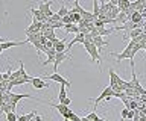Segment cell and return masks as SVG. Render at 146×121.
Listing matches in <instances>:
<instances>
[{"label": "cell", "mask_w": 146, "mask_h": 121, "mask_svg": "<svg viewBox=\"0 0 146 121\" xmlns=\"http://www.w3.org/2000/svg\"><path fill=\"white\" fill-rule=\"evenodd\" d=\"M135 41H129V44L126 46V48H123V52L122 53H114V52H111V56H114L116 58V61L117 62H120V61H123V59H129V61H132L134 59V55H132V48L135 47Z\"/></svg>", "instance_id": "obj_1"}, {"label": "cell", "mask_w": 146, "mask_h": 121, "mask_svg": "<svg viewBox=\"0 0 146 121\" xmlns=\"http://www.w3.org/2000/svg\"><path fill=\"white\" fill-rule=\"evenodd\" d=\"M84 47H85L87 53L90 55L91 61H94L96 64H99V70H100V53L98 50V47H96L93 43H84Z\"/></svg>", "instance_id": "obj_2"}, {"label": "cell", "mask_w": 146, "mask_h": 121, "mask_svg": "<svg viewBox=\"0 0 146 121\" xmlns=\"http://www.w3.org/2000/svg\"><path fill=\"white\" fill-rule=\"evenodd\" d=\"M107 97H114V91H113V88L111 86H107V88H104V91L100 92V95L94 100V105H93V112H96V107H98V105L102 100H105Z\"/></svg>", "instance_id": "obj_3"}, {"label": "cell", "mask_w": 146, "mask_h": 121, "mask_svg": "<svg viewBox=\"0 0 146 121\" xmlns=\"http://www.w3.org/2000/svg\"><path fill=\"white\" fill-rule=\"evenodd\" d=\"M50 5H52V0H47V2H38V11L43 12V14L47 17V20L55 14V12H52V9H50Z\"/></svg>", "instance_id": "obj_4"}, {"label": "cell", "mask_w": 146, "mask_h": 121, "mask_svg": "<svg viewBox=\"0 0 146 121\" xmlns=\"http://www.w3.org/2000/svg\"><path fill=\"white\" fill-rule=\"evenodd\" d=\"M47 79H49V80H52V82H56V83H59V85H64V86H67V88L72 85L67 79H64L62 76H61V74H58V73L49 74V76H47Z\"/></svg>", "instance_id": "obj_5"}, {"label": "cell", "mask_w": 146, "mask_h": 121, "mask_svg": "<svg viewBox=\"0 0 146 121\" xmlns=\"http://www.w3.org/2000/svg\"><path fill=\"white\" fill-rule=\"evenodd\" d=\"M66 88L67 86H64V85H61V88H59V94H58V100L61 105H66V106H70V103L72 100L67 97V92H66Z\"/></svg>", "instance_id": "obj_6"}, {"label": "cell", "mask_w": 146, "mask_h": 121, "mask_svg": "<svg viewBox=\"0 0 146 121\" xmlns=\"http://www.w3.org/2000/svg\"><path fill=\"white\" fill-rule=\"evenodd\" d=\"M68 58H70V56H68L66 52H64V53H56V58H55V62H53V73H58V71H56L58 65L61 64V62H64L66 59H68Z\"/></svg>", "instance_id": "obj_7"}, {"label": "cell", "mask_w": 146, "mask_h": 121, "mask_svg": "<svg viewBox=\"0 0 146 121\" xmlns=\"http://www.w3.org/2000/svg\"><path fill=\"white\" fill-rule=\"evenodd\" d=\"M31 85H32L34 88H36V89H46V88H49V85L46 83L41 77H32Z\"/></svg>", "instance_id": "obj_8"}, {"label": "cell", "mask_w": 146, "mask_h": 121, "mask_svg": "<svg viewBox=\"0 0 146 121\" xmlns=\"http://www.w3.org/2000/svg\"><path fill=\"white\" fill-rule=\"evenodd\" d=\"M108 73H110V80H111V83H110V85H120L123 82V79L119 77V74L116 73V70L111 68V67H110Z\"/></svg>", "instance_id": "obj_9"}, {"label": "cell", "mask_w": 146, "mask_h": 121, "mask_svg": "<svg viewBox=\"0 0 146 121\" xmlns=\"http://www.w3.org/2000/svg\"><path fill=\"white\" fill-rule=\"evenodd\" d=\"M84 43H85V35H84V33H78L76 37L70 41V44L67 46V50H70V48L75 46V44H84Z\"/></svg>", "instance_id": "obj_10"}, {"label": "cell", "mask_w": 146, "mask_h": 121, "mask_svg": "<svg viewBox=\"0 0 146 121\" xmlns=\"http://www.w3.org/2000/svg\"><path fill=\"white\" fill-rule=\"evenodd\" d=\"M46 105H49L50 107H53V109H56V111L59 112V114H61V116H62L64 114H66V112H67L68 109H70L68 106H66V105H61V103H58V105H53V103H46Z\"/></svg>", "instance_id": "obj_11"}, {"label": "cell", "mask_w": 146, "mask_h": 121, "mask_svg": "<svg viewBox=\"0 0 146 121\" xmlns=\"http://www.w3.org/2000/svg\"><path fill=\"white\" fill-rule=\"evenodd\" d=\"M9 95H11V101H12V103L20 101L21 98H34L31 94H14V92H9Z\"/></svg>", "instance_id": "obj_12"}, {"label": "cell", "mask_w": 146, "mask_h": 121, "mask_svg": "<svg viewBox=\"0 0 146 121\" xmlns=\"http://www.w3.org/2000/svg\"><path fill=\"white\" fill-rule=\"evenodd\" d=\"M64 30H66V33H81V30H79V26L78 24H64Z\"/></svg>", "instance_id": "obj_13"}, {"label": "cell", "mask_w": 146, "mask_h": 121, "mask_svg": "<svg viewBox=\"0 0 146 121\" xmlns=\"http://www.w3.org/2000/svg\"><path fill=\"white\" fill-rule=\"evenodd\" d=\"M143 33V29H132V30H129V32H126V37L125 38H131V39H135L137 37H140V35Z\"/></svg>", "instance_id": "obj_14"}, {"label": "cell", "mask_w": 146, "mask_h": 121, "mask_svg": "<svg viewBox=\"0 0 146 121\" xmlns=\"http://www.w3.org/2000/svg\"><path fill=\"white\" fill-rule=\"evenodd\" d=\"M117 6H119V9H120V12H125V11L129 9L131 2H129V0H119Z\"/></svg>", "instance_id": "obj_15"}, {"label": "cell", "mask_w": 146, "mask_h": 121, "mask_svg": "<svg viewBox=\"0 0 146 121\" xmlns=\"http://www.w3.org/2000/svg\"><path fill=\"white\" fill-rule=\"evenodd\" d=\"M55 50H56V53H64V52H67V46H66V43H64V39L61 41V39H59V41L55 44Z\"/></svg>", "instance_id": "obj_16"}, {"label": "cell", "mask_w": 146, "mask_h": 121, "mask_svg": "<svg viewBox=\"0 0 146 121\" xmlns=\"http://www.w3.org/2000/svg\"><path fill=\"white\" fill-rule=\"evenodd\" d=\"M85 116H87L88 120H91V121H107V120H104L102 116H99V115L96 114V112H93V111H91L90 114H87Z\"/></svg>", "instance_id": "obj_17"}, {"label": "cell", "mask_w": 146, "mask_h": 121, "mask_svg": "<svg viewBox=\"0 0 146 121\" xmlns=\"http://www.w3.org/2000/svg\"><path fill=\"white\" fill-rule=\"evenodd\" d=\"M114 32V27H111V29H96V33L98 35H100V37H105V35H111Z\"/></svg>", "instance_id": "obj_18"}, {"label": "cell", "mask_w": 146, "mask_h": 121, "mask_svg": "<svg viewBox=\"0 0 146 121\" xmlns=\"http://www.w3.org/2000/svg\"><path fill=\"white\" fill-rule=\"evenodd\" d=\"M59 21H62V17L58 15V14H53V15L47 20V23H49V24H53V23H59Z\"/></svg>", "instance_id": "obj_19"}, {"label": "cell", "mask_w": 146, "mask_h": 121, "mask_svg": "<svg viewBox=\"0 0 146 121\" xmlns=\"http://www.w3.org/2000/svg\"><path fill=\"white\" fill-rule=\"evenodd\" d=\"M99 11H100L99 0H93V15L96 17V20H98V17H99Z\"/></svg>", "instance_id": "obj_20"}, {"label": "cell", "mask_w": 146, "mask_h": 121, "mask_svg": "<svg viewBox=\"0 0 146 121\" xmlns=\"http://www.w3.org/2000/svg\"><path fill=\"white\" fill-rule=\"evenodd\" d=\"M56 14H58V15H61V17H66V15H68V14H70V11H68V9H67V6L62 3V5H61V8H59V11L56 12Z\"/></svg>", "instance_id": "obj_21"}, {"label": "cell", "mask_w": 146, "mask_h": 121, "mask_svg": "<svg viewBox=\"0 0 146 121\" xmlns=\"http://www.w3.org/2000/svg\"><path fill=\"white\" fill-rule=\"evenodd\" d=\"M6 121H18V116L15 115V112H9V114H6Z\"/></svg>", "instance_id": "obj_22"}, {"label": "cell", "mask_w": 146, "mask_h": 121, "mask_svg": "<svg viewBox=\"0 0 146 121\" xmlns=\"http://www.w3.org/2000/svg\"><path fill=\"white\" fill-rule=\"evenodd\" d=\"M68 120H70V121H81V116H79V115H76L75 112H72L70 116H68Z\"/></svg>", "instance_id": "obj_23"}, {"label": "cell", "mask_w": 146, "mask_h": 121, "mask_svg": "<svg viewBox=\"0 0 146 121\" xmlns=\"http://www.w3.org/2000/svg\"><path fill=\"white\" fill-rule=\"evenodd\" d=\"M128 112H129V109H128V107H123V109H122V112H120L122 120H126V118H128Z\"/></svg>", "instance_id": "obj_24"}, {"label": "cell", "mask_w": 146, "mask_h": 121, "mask_svg": "<svg viewBox=\"0 0 146 121\" xmlns=\"http://www.w3.org/2000/svg\"><path fill=\"white\" fill-rule=\"evenodd\" d=\"M62 24H72V17H70V14L66 15V17H62Z\"/></svg>", "instance_id": "obj_25"}, {"label": "cell", "mask_w": 146, "mask_h": 121, "mask_svg": "<svg viewBox=\"0 0 146 121\" xmlns=\"http://www.w3.org/2000/svg\"><path fill=\"white\" fill-rule=\"evenodd\" d=\"M50 26H52V29H59V27H64L62 21H59V23H53V24H50Z\"/></svg>", "instance_id": "obj_26"}, {"label": "cell", "mask_w": 146, "mask_h": 121, "mask_svg": "<svg viewBox=\"0 0 146 121\" xmlns=\"http://www.w3.org/2000/svg\"><path fill=\"white\" fill-rule=\"evenodd\" d=\"M134 115H135V111H129L128 112V120H134Z\"/></svg>", "instance_id": "obj_27"}, {"label": "cell", "mask_w": 146, "mask_h": 121, "mask_svg": "<svg viewBox=\"0 0 146 121\" xmlns=\"http://www.w3.org/2000/svg\"><path fill=\"white\" fill-rule=\"evenodd\" d=\"M34 121H43V116H41V115H35Z\"/></svg>", "instance_id": "obj_28"}, {"label": "cell", "mask_w": 146, "mask_h": 121, "mask_svg": "<svg viewBox=\"0 0 146 121\" xmlns=\"http://www.w3.org/2000/svg\"><path fill=\"white\" fill-rule=\"evenodd\" d=\"M81 121H91V120H88L87 116H81Z\"/></svg>", "instance_id": "obj_29"}, {"label": "cell", "mask_w": 146, "mask_h": 121, "mask_svg": "<svg viewBox=\"0 0 146 121\" xmlns=\"http://www.w3.org/2000/svg\"><path fill=\"white\" fill-rule=\"evenodd\" d=\"M3 82V73H0V83Z\"/></svg>", "instance_id": "obj_30"}, {"label": "cell", "mask_w": 146, "mask_h": 121, "mask_svg": "<svg viewBox=\"0 0 146 121\" xmlns=\"http://www.w3.org/2000/svg\"><path fill=\"white\" fill-rule=\"evenodd\" d=\"M62 121H70V120H62Z\"/></svg>", "instance_id": "obj_31"}, {"label": "cell", "mask_w": 146, "mask_h": 121, "mask_svg": "<svg viewBox=\"0 0 146 121\" xmlns=\"http://www.w3.org/2000/svg\"><path fill=\"white\" fill-rule=\"evenodd\" d=\"M73 2H79V0H73Z\"/></svg>", "instance_id": "obj_32"}]
</instances>
